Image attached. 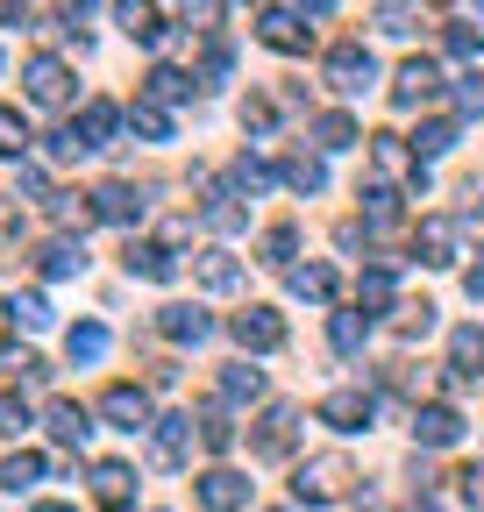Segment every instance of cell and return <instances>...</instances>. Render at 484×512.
Instances as JSON below:
<instances>
[{
	"mask_svg": "<svg viewBox=\"0 0 484 512\" xmlns=\"http://www.w3.org/2000/svg\"><path fill=\"white\" fill-rule=\"evenodd\" d=\"M328 86L349 93V100L371 93V86H378V57L363 50V43H335V50H328Z\"/></svg>",
	"mask_w": 484,
	"mask_h": 512,
	"instance_id": "cell-1",
	"label": "cell"
},
{
	"mask_svg": "<svg viewBox=\"0 0 484 512\" xmlns=\"http://www.w3.org/2000/svg\"><path fill=\"white\" fill-rule=\"evenodd\" d=\"M342 484H349V463L342 456H314V463L292 470V498L299 505H328V498H342Z\"/></svg>",
	"mask_w": 484,
	"mask_h": 512,
	"instance_id": "cell-2",
	"label": "cell"
},
{
	"mask_svg": "<svg viewBox=\"0 0 484 512\" xmlns=\"http://www.w3.org/2000/svg\"><path fill=\"white\" fill-rule=\"evenodd\" d=\"M22 86H29V100H36V107H65V100H72V72H65V57H29Z\"/></svg>",
	"mask_w": 484,
	"mask_h": 512,
	"instance_id": "cell-3",
	"label": "cell"
},
{
	"mask_svg": "<svg viewBox=\"0 0 484 512\" xmlns=\"http://www.w3.org/2000/svg\"><path fill=\"white\" fill-rule=\"evenodd\" d=\"M435 93H442V72H435L428 57H413V64H399V79H392V100H399V107H428Z\"/></svg>",
	"mask_w": 484,
	"mask_h": 512,
	"instance_id": "cell-4",
	"label": "cell"
},
{
	"mask_svg": "<svg viewBox=\"0 0 484 512\" xmlns=\"http://www.w3.org/2000/svg\"><path fill=\"white\" fill-rule=\"evenodd\" d=\"M235 342L257 349V356H264V349H285V320H278L271 306H250V313H235Z\"/></svg>",
	"mask_w": 484,
	"mask_h": 512,
	"instance_id": "cell-5",
	"label": "cell"
},
{
	"mask_svg": "<svg viewBox=\"0 0 484 512\" xmlns=\"http://www.w3.org/2000/svg\"><path fill=\"white\" fill-rule=\"evenodd\" d=\"M292 434H299V413H292V406H271L250 448H257V456H264V463H278V456H292Z\"/></svg>",
	"mask_w": 484,
	"mask_h": 512,
	"instance_id": "cell-6",
	"label": "cell"
},
{
	"mask_svg": "<svg viewBox=\"0 0 484 512\" xmlns=\"http://www.w3.org/2000/svg\"><path fill=\"white\" fill-rule=\"evenodd\" d=\"M200 505H207V512H242V505H250V477L207 470V477H200Z\"/></svg>",
	"mask_w": 484,
	"mask_h": 512,
	"instance_id": "cell-7",
	"label": "cell"
},
{
	"mask_svg": "<svg viewBox=\"0 0 484 512\" xmlns=\"http://www.w3.org/2000/svg\"><path fill=\"white\" fill-rule=\"evenodd\" d=\"M121 264H129V278H150V285H171V278H178V256H171L164 242H129Z\"/></svg>",
	"mask_w": 484,
	"mask_h": 512,
	"instance_id": "cell-8",
	"label": "cell"
},
{
	"mask_svg": "<svg viewBox=\"0 0 484 512\" xmlns=\"http://www.w3.org/2000/svg\"><path fill=\"white\" fill-rule=\"evenodd\" d=\"M100 413H107L114 427H129V434H143V427H150V392H136V384H114V392L100 399Z\"/></svg>",
	"mask_w": 484,
	"mask_h": 512,
	"instance_id": "cell-9",
	"label": "cell"
},
{
	"mask_svg": "<svg viewBox=\"0 0 484 512\" xmlns=\"http://www.w3.org/2000/svg\"><path fill=\"white\" fill-rule=\"evenodd\" d=\"M193 427H200L193 413H171V420H157V463H164V470H178V463L193 456Z\"/></svg>",
	"mask_w": 484,
	"mask_h": 512,
	"instance_id": "cell-10",
	"label": "cell"
},
{
	"mask_svg": "<svg viewBox=\"0 0 484 512\" xmlns=\"http://www.w3.org/2000/svg\"><path fill=\"white\" fill-rule=\"evenodd\" d=\"M413 256H420V264H435V271H442V264H456V221H442V214H435V221H420Z\"/></svg>",
	"mask_w": 484,
	"mask_h": 512,
	"instance_id": "cell-11",
	"label": "cell"
},
{
	"mask_svg": "<svg viewBox=\"0 0 484 512\" xmlns=\"http://www.w3.org/2000/svg\"><path fill=\"white\" fill-rule=\"evenodd\" d=\"M93 207H100V221H121V228H129V221H143V192L121 185V178H107V185L93 192Z\"/></svg>",
	"mask_w": 484,
	"mask_h": 512,
	"instance_id": "cell-12",
	"label": "cell"
},
{
	"mask_svg": "<svg viewBox=\"0 0 484 512\" xmlns=\"http://www.w3.org/2000/svg\"><path fill=\"white\" fill-rule=\"evenodd\" d=\"M157 335H164V342H207L214 320H207L200 306H164V313H157Z\"/></svg>",
	"mask_w": 484,
	"mask_h": 512,
	"instance_id": "cell-13",
	"label": "cell"
},
{
	"mask_svg": "<svg viewBox=\"0 0 484 512\" xmlns=\"http://www.w3.org/2000/svg\"><path fill=\"white\" fill-rule=\"evenodd\" d=\"M36 264H43V278H79V271H86V249H79L72 235H50V242L36 249Z\"/></svg>",
	"mask_w": 484,
	"mask_h": 512,
	"instance_id": "cell-14",
	"label": "cell"
},
{
	"mask_svg": "<svg viewBox=\"0 0 484 512\" xmlns=\"http://www.w3.org/2000/svg\"><path fill=\"white\" fill-rule=\"evenodd\" d=\"M193 278H200L207 292H235V285H242V264H235L228 249H200V256H193Z\"/></svg>",
	"mask_w": 484,
	"mask_h": 512,
	"instance_id": "cell-15",
	"label": "cell"
},
{
	"mask_svg": "<svg viewBox=\"0 0 484 512\" xmlns=\"http://www.w3.org/2000/svg\"><path fill=\"white\" fill-rule=\"evenodd\" d=\"M50 434L65 441V448H86V434H93V413H86L79 399H50Z\"/></svg>",
	"mask_w": 484,
	"mask_h": 512,
	"instance_id": "cell-16",
	"label": "cell"
},
{
	"mask_svg": "<svg viewBox=\"0 0 484 512\" xmlns=\"http://www.w3.org/2000/svg\"><path fill=\"white\" fill-rule=\"evenodd\" d=\"M93 491H100V505H107V512H129V491H136L129 463H93Z\"/></svg>",
	"mask_w": 484,
	"mask_h": 512,
	"instance_id": "cell-17",
	"label": "cell"
},
{
	"mask_svg": "<svg viewBox=\"0 0 484 512\" xmlns=\"http://www.w3.org/2000/svg\"><path fill=\"white\" fill-rule=\"evenodd\" d=\"M264 43L285 50V57H292V50H307V22H299L292 8H264Z\"/></svg>",
	"mask_w": 484,
	"mask_h": 512,
	"instance_id": "cell-18",
	"label": "cell"
},
{
	"mask_svg": "<svg viewBox=\"0 0 484 512\" xmlns=\"http://www.w3.org/2000/svg\"><path fill=\"white\" fill-rule=\"evenodd\" d=\"M321 420L356 434V427H371V399H363V392H335V399H321Z\"/></svg>",
	"mask_w": 484,
	"mask_h": 512,
	"instance_id": "cell-19",
	"label": "cell"
},
{
	"mask_svg": "<svg viewBox=\"0 0 484 512\" xmlns=\"http://www.w3.org/2000/svg\"><path fill=\"white\" fill-rule=\"evenodd\" d=\"M371 157H378L385 178H420V157H413V143H399V136H371Z\"/></svg>",
	"mask_w": 484,
	"mask_h": 512,
	"instance_id": "cell-20",
	"label": "cell"
},
{
	"mask_svg": "<svg viewBox=\"0 0 484 512\" xmlns=\"http://www.w3.org/2000/svg\"><path fill=\"white\" fill-rule=\"evenodd\" d=\"M413 434L428 441V448H449V441L463 434V420H456L449 406H420V413H413Z\"/></svg>",
	"mask_w": 484,
	"mask_h": 512,
	"instance_id": "cell-21",
	"label": "cell"
},
{
	"mask_svg": "<svg viewBox=\"0 0 484 512\" xmlns=\"http://www.w3.org/2000/svg\"><path fill=\"white\" fill-rule=\"evenodd\" d=\"M114 128H121V114H114L107 100H86V107H79V143H86V150H100Z\"/></svg>",
	"mask_w": 484,
	"mask_h": 512,
	"instance_id": "cell-22",
	"label": "cell"
},
{
	"mask_svg": "<svg viewBox=\"0 0 484 512\" xmlns=\"http://www.w3.org/2000/svg\"><path fill=\"white\" fill-rule=\"evenodd\" d=\"M356 313H363V320H378V313H392V271H385V264H378L371 278L356 285Z\"/></svg>",
	"mask_w": 484,
	"mask_h": 512,
	"instance_id": "cell-23",
	"label": "cell"
},
{
	"mask_svg": "<svg viewBox=\"0 0 484 512\" xmlns=\"http://www.w3.org/2000/svg\"><path fill=\"white\" fill-rule=\"evenodd\" d=\"M50 221L86 228V221H100V207H93V192H50Z\"/></svg>",
	"mask_w": 484,
	"mask_h": 512,
	"instance_id": "cell-24",
	"label": "cell"
},
{
	"mask_svg": "<svg viewBox=\"0 0 484 512\" xmlns=\"http://www.w3.org/2000/svg\"><path fill=\"white\" fill-rule=\"evenodd\" d=\"M65 356L72 363H100L107 356V328H100V320H79V328L65 335Z\"/></svg>",
	"mask_w": 484,
	"mask_h": 512,
	"instance_id": "cell-25",
	"label": "cell"
},
{
	"mask_svg": "<svg viewBox=\"0 0 484 512\" xmlns=\"http://www.w3.org/2000/svg\"><path fill=\"white\" fill-rule=\"evenodd\" d=\"M114 15H121V29H129L136 43H157L164 29H157V8L150 0H114Z\"/></svg>",
	"mask_w": 484,
	"mask_h": 512,
	"instance_id": "cell-26",
	"label": "cell"
},
{
	"mask_svg": "<svg viewBox=\"0 0 484 512\" xmlns=\"http://www.w3.org/2000/svg\"><path fill=\"white\" fill-rule=\"evenodd\" d=\"M449 356H456V377H484V335L477 328H456L449 335Z\"/></svg>",
	"mask_w": 484,
	"mask_h": 512,
	"instance_id": "cell-27",
	"label": "cell"
},
{
	"mask_svg": "<svg viewBox=\"0 0 484 512\" xmlns=\"http://www.w3.org/2000/svg\"><path fill=\"white\" fill-rule=\"evenodd\" d=\"M278 178H285L292 192H321V185H328V164L299 150V157H285V171H278Z\"/></svg>",
	"mask_w": 484,
	"mask_h": 512,
	"instance_id": "cell-28",
	"label": "cell"
},
{
	"mask_svg": "<svg viewBox=\"0 0 484 512\" xmlns=\"http://www.w3.org/2000/svg\"><path fill=\"white\" fill-rule=\"evenodd\" d=\"M200 214H207V228H214V235H235L242 221H250V214H242V207H235V192H221V185L207 192V207H200Z\"/></svg>",
	"mask_w": 484,
	"mask_h": 512,
	"instance_id": "cell-29",
	"label": "cell"
},
{
	"mask_svg": "<svg viewBox=\"0 0 484 512\" xmlns=\"http://www.w3.org/2000/svg\"><path fill=\"white\" fill-rule=\"evenodd\" d=\"M43 470H50L43 456H8V463H0V491H15V498H22L29 484H43Z\"/></svg>",
	"mask_w": 484,
	"mask_h": 512,
	"instance_id": "cell-30",
	"label": "cell"
},
{
	"mask_svg": "<svg viewBox=\"0 0 484 512\" xmlns=\"http://www.w3.org/2000/svg\"><path fill=\"white\" fill-rule=\"evenodd\" d=\"M129 128H136V136H150V143H171V114H164L157 100H136V107H129Z\"/></svg>",
	"mask_w": 484,
	"mask_h": 512,
	"instance_id": "cell-31",
	"label": "cell"
},
{
	"mask_svg": "<svg viewBox=\"0 0 484 512\" xmlns=\"http://www.w3.org/2000/svg\"><path fill=\"white\" fill-rule=\"evenodd\" d=\"M264 392V370H250V363H228V377H221V399L228 406H242V399H257Z\"/></svg>",
	"mask_w": 484,
	"mask_h": 512,
	"instance_id": "cell-32",
	"label": "cell"
},
{
	"mask_svg": "<svg viewBox=\"0 0 484 512\" xmlns=\"http://www.w3.org/2000/svg\"><path fill=\"white\" fill-rule=\"evenodd\" d=\"M314 143L321 150H349L356 143V121L349 114H314Z\"/></svg>",
	"mask_w": 484,
	"mask_h": 512,
	"instance_id": "cell-33",
	"label": "cell"
},
{
	"mask_svg": "<svg viewBox=\"0 0 484 512\" xmlns=\"http://www.w3.org/2000/svg\"><path fill=\"white\" fill-rule=\"evenodd\" d=\"M271 178H278V171H271L264 157H235V164H228V185H235V192H264Z\"/></svg>",
	"mask_w": 484,
	"mask_h": 512,
	"instance_id": "cell-34",
	"label": "cell"
},
{
	"mask_svg": "<svg viewBox=\"0 0 484 512\" xmlns=\"http://www.w3.org/2000/svg\"><path fill=\"white\" fill-rule=\"evenodd\" d=\"M292 292H299V299H328V292H335V271H328V264H299V271H292Z\"/></svg>",
	"mask_w": 484,
	"mask_h": 512,
	"instance_id": "cell-35",
	"label": "cell"
},
{
	"mask_svg": "<svg viewBox=\"0 0 484 512\" xmlns=\"http://www.w3.org/2000/svg\"><path fill=\"white\" fill-rule=\"evenodd\" d=\"M442 150H456V121H428L413 136V157H442Z\"/></svg>",
	"mask_w": 484,
	"mask_h": 512,
	"instance_id": "cell-36",
	"label": "cell"
},
{
	"mask_svg": "<svg viewBox=\"0 0 484 512\" xmlns=\"http://www.w3.org/2000/svg\"><path fill=\"white\" fill-rule=\"evenodd\" d=\"M363 214H371V228H392L399 221V192L392 185H371V192H363Z\"/></svg>",
	"mask_w": 484,
	"mask_h": 512,
	"instance_id": "cell-37",
	"label": "cell"
},
{
	"mask_svg": "<svg viewBox=\"0 0 484 512\" xmlns=\"http://www.w3.org/2000/svg\"><path fill=\"white\" fill-rule=\"evenodd\" d=\"M193 93V79L186 72H171V64H157V72H150V100L164 107V100H186Z\"/></svg>",
	"mask_w": 484,
	"mask_h": 512,
	"instance_id": "cell-38",
	"label": "cell"
},
{
	"mask_svg": "<svg viewBox=\"0 0 484 512\" xmlns=\"http://www.w3.org/2000/svg\"><path fill=\"white\" fill-rule=\"evenodd\" d=\"M328 342H335L342 356H356V349H363V313H335V328H328Z\"/></svg>",
	"mask_w": 484,
	"mask_h": 512,
	"instance_id": "cell-39",
	"label": "cell"
},
{
	"mask_svg": "<svg viewBox=\"0 0 484 512\" xmlns=\"http://www.w3.org/2000/svg\"><path fill=\"white\" fill-rule=\"evenodd\" d=\"M0 150H8V157H22V150H29V121H22L15 107H0Z\"/></svg>",
	"mask_w": 484,
	"mask_h": 512,
	"instance_id": "cell-40",
	"label": "cell"
},
{
	"mask_svg": "<svg viewBox=\"0 0 484 512\" xmlns=\"http://www.w3.org/2000/svg\"><path fill=\"white\" fill-rule=\"evenodd\" d=\"M200 441L214 448V456H221V448L235 441V427H228V413H221V406H207V413H200Z\"/></svg>",
	"mask_w": 484,
	"mask_h": 512,
	"instance_id": "cell-41",
	"label": "cell"
},
{
	"mask_svg": "<svg viewBox=\"0 0 484 512\" xmlns=\"http://www.w3.org/2000/svg\"><path fill=\"white\" fill-rule=\"evenodd\" d=\"M292 249H299V235H292V228H271V235H264V264L285 271V264H292Z\"/></svg>",
	"mask_w": 484,
	"mask_h": 512,
	"instance_id": "cell-42",
	"label": "cell"
},
{
	"mask_svg": "<svg viewBox=\"0 0 484 512\" xmlns=\"http://www.w3.org/2000/svg\"><path fill=\"white\" fill-rule=\"evenodd\" d=\"M15 320H22V328H50V299L43 292H22L15 299Z\"/></svg>",
	"mask_w": 484,
	"mask_h": 512,
	"instance_id": "cell-43",
	"label": "cell"
},
{
	"mask_svg": "<svg viewBox=\"0 0 484 512\" xmlns=\"http://www.w3.org/2000/svg\"><path fill=\"white\" fill-rule=\"evenodd\" d=\"M22 427H29V406L15 392H0V434H22Z\"/></svg>",
	"mask_w": 484,
	"mask_h": 512,
	"instance_id": "cell-44",
	"label": "cell"
},
{
	"mask_svg": "<svg viewBox=\"0 0 484 512\" xmlns=\"http://www.w3.org/2000/svg\"><path fill=\"white\" fill-rule=\"evenodd\" d=\"M477 50H484V36H477V29H463V22H456V29H449V57H463V64H470V57H477Z\"/></svg>",
	"mask_w": 484,
	"mask_h": 512,
	"instance_id": "cell-45",
	"label": "cell"
},
{
	"mask_svg": "<svg viewBox=\"0 0 484 512\" xmlns=\"http://www.w3.org/2000/svg\"><path fill=\"white\" fill-rule=\"evenodd\" d=\"M456 107H463V114H484V72H470V79L456 86Z\"/></svg>",
	"mask_w": 484,
	"mask_h": 512,
	"instance_id": "cell-46",
	"label": "cell"
},
{
	"mask_svg": "<svg viewBox=\"0 0 484 512\" xmlns=\"http://www.w3.org/2000/svg\"><path fill=\"white\" fill-rule=\"evenodd\" d=\"M378 22H385V36H413V8H399V0H385Z\"/></svg>",
	"mask_w": 484,
	"mask_h": 512,
	"instance_id": "cell-47",
	"label": "cell"
},
{
	"mask_svg": "<svg viewBox=\"0 0 484 512\" xmlns=\"http://www.w3.org/2000/svg\"><path fill=\"white\" fill-rule=\"evenodd\" d=\"M399 328H406V335H428V328H435V306H406Z\"/></svg>",
	"mask_w": 484,
	"mask_h": 512,
	"instance_id": "cell-48",
	"label": "cell"
},
{
	"mask_svg": "<svg viewBox=\"0 0 484 512\" xmlns=\"http://www.w3.org/2000/svg\"><path fill=\"white\" fill-rule=\"evenodd\" d=\"M463 292H470V299H484V264H477V271L463 278Z\"/></svg>",
	"mask_w": 484,
	"mask_h": 512,
	"instance_id": "cell-49",
	"label": "cell"
},
{
	"mask_svg": "<svg viewBox=\"0 0 484 512\" xmlns=\"http://www.w3.org/2000/svg\"><path fill=\"white\" fill-rule=\"evenodd\" d=\"M299 8H307V15H328V8H335V0H299Z\"/></svg>",
	"mask_w": 484,
	"mask_h": 512,
	"instance_id": "cell-50",
	"label": "cell"
},
{
	"mask_svg": "<svg viewBox=\"0 0 484 512\" xmlns=\"http://www.w3.org/2000/svg\"><path fill=\"white\" fill-rule=\"evenodd\" d=\"M65 8H72V15H86V8H93V0H65Z\"/></svg>",
	"mask_w": 484,
	"mask_h": 512,
	"instance_id": "cell-51",
	"label": "cell"
},
{
	"mask_svg": "<svg viewBox=\"0 0 484 512\" xmlns=\"http://www.w3.org/2000/svg\"><path fill=\"white\" fill-rule=\"evenodd\" d=\"M36 512H72V505H36Z\"/></svg>",
	"mask_w": 484,
	"mask_h": 512,
	"instance_id": "cell-52",
	"label": "cell"
},
{
	"mask_svg": "<svg viewBox=\"0 0 484 512\" xmlns=\"http://www.w3.org/2000/svg\"><path fill=\"white\" fill-rule=\"evenodd\" d=\"M8 313H15V306H0V328H8Z\"/></svg>",
	"mask_w": 484,
	"mask_h": 512,
	"instance_id": "cell-53",
	"label": "cell"
},
{
	"mask_svg": "<svg viewBox=\"0 0 484 512\" xmlns=\"http://www.w3.org/2000/svg\"><path fill=\"white\" fill-rule=\"evenodd\" d=\"M477 8H484V0H477Z\"/></svg>",
	"mask_w": 484,
	"mask_h": 512,
	"instance_id": "cell-54",
	"label": "cell"
}]
</instances>
